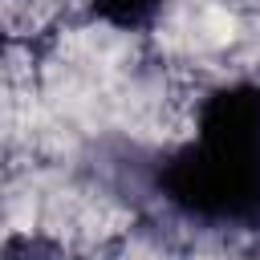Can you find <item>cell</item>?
Instances as JSON below:
<instances>
[{"mask_svg":"<svg viewBox=\"0 0 260 260\" xmlns=\"http://www.w3.org/2000/svg\"><path fill=\"white\" fill-rule=\"evenodd\" d=\"M175 0H85L89 16L106 24L110 32H146L162 24Z\"/></svg>","mask_w":260,"mask_h":260,"instance_id":"obj_1","label":"cell"}]
</instances>
